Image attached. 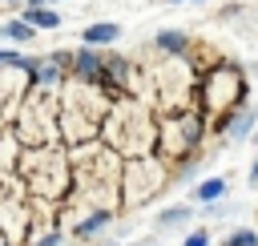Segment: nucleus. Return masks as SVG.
<instances>
[{
    "instance_id": "9",
    "label": "nucleus",
    "mask_w": 258,
    "mask_h": 246,
    "mask_svg": "<svg viewBox=\"0 0 258 246\" xmlns=\"http://www.w3.org/2000/svg\"><path fill=\"white\" fill-rule=\"evenodd\" d=\"M177 218H185V206H173V210H161V218H157V222H161V226H173Z\"/></svg>"
},
{
    "instance_id": "2",
    "label": "nucleus",
    "mask_w": 258,
    "mask_h": 246,
    "mask_svg": "<svg viewBox=\"0 0 258 246\" xmlns=\"http://www.w3.org/2000/svg\"><path fill=\"white\" fill-rule=\"evenodd\" d=\"M117 36H121L117 24H93V28H85V40H89V44H109V40H117Z\"/></svg>"
},
{
    "instance_id": "14",
    "label": "nucleus",
    "mask_w": 258,
    "mask_h": 246,
    "mask_svg": "<svg viewBox=\"0 0 258 246\" xmlns=\"http://www.w3.org/2000/svg\"><path fill=\"white\" fill-rule=\"evenodd\" d=\"M40 4H44V0H28V8H40Z\"/></svg>"
},
{
    "instance_id": "6",
    "label": "nucleus",
    "mask_w": 258,
    "mask_h": 246,
    "mask_svg": "<svg viewBox=\"0 0 258 246\" xmlns=\"http://www.w3.org/2000/svg\"><path fill=\"white\" fill-rule=\"evenodd\" d=\"M0 32H4L8 40H32V24H28V20H8Z\"/></svg>"
},
{
    "instance_id": "15",
    "label": "nucleus",
    "mask_w": 258,
    "mask_h": 246,
    "mask_svg": "<svg viewBox=\"0 0 258 246\" xmlns=\"http://www.w3.org/2000/svg\"><path fill=\"white\" fill-rule=\"evenodd\" d=\"M0 4H16V0H0Z\"/></svg>"
},
{
    "instance_id": "11",
    "label": "nucleus",
    "mask_w": 258,
    "mask_h": 246,
    "mask_svg": "<svg viewBox=\"0 0 258 246\" xmlns=\"http://www.w3.org/2000/svg\"><path fill=\"white\" fill-rule=\"evenodd\" d=\"M185 246H210V238L198 230V234H189V238H185Z\"/></svg>"
},
{
    "instance_id": "4",
    "label": "nucleus",
    "mask_w": 258,
    "mask_h": 246,
    "mask_svg": "<svg viewBox=\"0 0 258 246\" xmlns=\"http://www.w3.org/2000/svg\"><path fill=\"white\" fill-rule=\"evenodd\" d=\"M24 20H28L32 28H56V12H48V8H28Z\"/></svg>"
},
{
    "instance_id": "12",
    "label": "nucleus",
    "mask_w": 258,
    "mask_h": 246,
    "mask_svg": "<svg viewBox=\"0 0 258 246\" xmlns=\"http://www.w3.org/2000/svg\"><path fill=\"white\" fill-rule=\"evenodd\" d=\"M246 129H250V117H242V121L234 125V137H246Z\"/></svg>"
},
{
    "instance_id": "7",
    "label": "nucleus",
    "mask_w": 258,
    "mask_h": 246,
    "mask_svg": "<svg viewBox=\"0 0 258 246\" xmlns=\"http://www.w3.org/2000/svg\"><path fill=\"white\" fill-rule=\"evenodd\" d=\"M222 246H258V234H254V230H238V234H230Z\"/></svg>"
},
{
    "instance_id": "8",
    "label": "nucleus",
    "mask_w": 258,
    "mask_h": 246,
    "mask_svg": "<svg viewBox=\"0 0 258 246\" xmlns=\"http://www.w3.org/2000/svg\"><path fill=\"white\" fill-rule=\"evenodd\" d=\"M105 222H109V214H105V210H101V214H93V218H89V222H81V226H77V234H93V230H101V226H105Z\"/></svg>"
},
{
    "instance_id": "13",
    "label": "nucleus",
    "mask_w": 258,
    "mask_h": 246,
    "mask_svg": "<svg viewBox=\"0 0 258 246\" xmlns=\"http://www.w3.org/2000/svg\"><path fill=\"white\" fill-rule=\"evenodd\" d=\"M250 181H258V161H254V165H250Z\"/></svg>"
},
{
    "instance_id": "1",
    "label": "nucleus",
    "mask_w": 258,
    "mask_h": 246,
    "mask_svg": "<svg viewBox=\"0 0 258 246\" xmlns=\"http://www.w3.org/2000/svg\"><path fill=\"white\" fill-rule=\"evenodd\" d=\"M73 69H77V77H85V81H93V85H97V77L105 73V60H101L97 52H89V48H85V52L73 60Z\"/></svg>"
},
{
    "instance_id": "3",
    "label": "nucleus",
    "mask_w": 258,
    "mask_h": 246,
    "mask_svg": "<svg viewBox=\"0 0 258 246\" xmlns=\"http://www.w3.org/2000/svg\"><path fill=\"white\" fill-rule=\"evenodd\" d=\"M157 48H165V52L181 56V52L189 48V36H181V32H161V36H157Z\"/></svg>"
},
{
    "instance_id": "5",
    "label": "nucleus",
    "mask_w": 258,
    "mask_h": 246,
    "mask_svg": "<svg viewBox=\"0 0 258 246\" xmlns=\"http://www.w3.org/2000/svg\"><path fill=\"white\" fill-rule=\"evenodd\" d=\"M222 194H226V181H222V177H206V181L198 186V198H202V202H218Z\"/></svg>"
},
{
    "instance_id": "10",
    "label": "nucleus",
    "mask_w": 258,
    "mask_h": 246,
    "mask_svg": "<svg viewBox=\"0 0 258 246\" xmlns=\"http://www.w3.org/2000/svg\"><path fill=\"white\" fill-rule=\"evenodd\" d=\"M8 65H20V56L8 52V48H0V69H8Z\"/></svg>"
}]
</instances>
